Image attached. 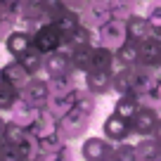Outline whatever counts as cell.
Masks as SVG:
<instances>
[{"label":"cell","instance_id":"cell-1","mask_svg":"<svg viewBox=\"0 0 161 161\" xmlns=\"http://www.w3.org/2000/svg\"><path fill=\"white\" fill-rule=\"evenodd\" d=\"M97 29V40L100 45L109 47V50H119L123 43H128V26H126V19H119V17H111V19L102 21Z\"/></svg>","mask_w":161,"mask_h":161},{"label":"cell","instance_id":"cell-2","mask_svg":"<svg viewBox=\"0 0 161 161\" xmlns=\"http://www.w3.org/2000/svg\"><path fill=\"white\" fill-rule=\"evenodd\" d=\"M90 121H92L90 114H86L83 109L74 107L71 111H66V114L59 119V133L69 142L71 140H78V137H83V133L90 128Z\"/></svg>","mask_w":161,"mask_h":161},{"label":"cell","instance_id":"cell-3","mask_svg":"<svg viewBox=\"0 0 161 161\" xmlns=\"http://www.w3.org/2000/svg\"><path fill=\"white\" fill-rule=\"evenodd\" d=\"M102 135H104L109 142H114V145H116V142L128 140V137L135 135V133H133L130 119H126V116H121V114H116V111H111V114L102 121Z\"/></svg>","mask_w":161,"mask_h":161},{"label":"cell","instance_id":"cell-4","mask_svg":"<svg viewBox=\"0 0 161 161\" xmlns=\"http://www.w3.org/2000/svg\"><path fill=\"white\" fill-rule=\"evenodd\" d=\"M33 45L38 47L43 55H50V52L59 50L64 45V36L57 31V26L52 21H45V24H40L38 29L33 31Z\"/></svg>","mask_w":161,"mask_h":161},{"label":"cell","instance_id":"cell-5","mask_svg":"<svg viewBox=\"0 0 161 161\" xmlns=\"http://www.w3.org/2000/svg\"><path fill=\"white\" fill-rule=\"evenodd\" d=\"M83 88L97 97H104L109 92H114V74L109 69H95L92 66L90 71L83 74Z\"/></svg>","mask_w":161,"mask_h":161},{"label":"cell","instance_id":"cell-6","mask_svg":"<svg viewBox=\"0 0 161 161\" xmlns=\"http://www.w3.org/2000/svg\"><path fill=\"white\" fill-rule=\"evenodd\" d=\"M111 149H114V142H109L104 135H88L83 137V142L78 147V156L80 161H100Z\"/></svg>","mask_w":161,"mask_h":161},{"label":"cell","instance_id":"cell-7","mask_svg":"<svg viewBox=\"0 0 161 161\" xmlns=\"http://www.w3.org/2000/svg\"><path fill=\"white\" fill-rule=\"evenodd\" d=\"M71 47L62 45L59 50L50 52V55H45V66H43V71H45V76H62V74H74V64H71V55H69ZM78 74V71H76Z\"/></svg>","mask_w":161,"mask_h":161},{"label":"cell","instance_id":"cell-8","mask_svg":"<svg viewBox=\"0 0 161 161\" xmlns=\"http://www.w3.org/2000/svg\"><path fill=\"white\" fill-rule=\"evenodd\" d=\"M31 45H33V31H29V29H12L3 40V47H5V52L12 59L21 57Z\"/></svg>","mask_w":161,"mask_h":161},{"label":"cell","instance_id":"cell-9","mask_svg":"<svg viewBox=\"0 0 161 161\" xmlns=\"http://www.w3.org/2000/svg\"><path fill=\"white\" fill-rule=\"evenodd\" d=\"M159 119H161V111L152 109V107L140 104V109H137V111H135V116L130 119V123H133V133H135L137 137H147V135H152V133H154V128H156V123H159Z\"/></svg>","mask_w":161,"mask_h":161},{"label":"cell","instance_id":"cell-10","mask_svg":"<svg viewBox=\"0 0 161 161\" xmlns=\"http://www.w3.org/2000/svg\"><path fill=\"white\" fill-rule=\"evenodd\" d=\"M21 100L31 102V104L36 107H43L47 104V100H50V88H47V78H43V76H31V80L26 83V88L19 92Z\"/></svg>","mask_w":161,"mask_h":161},{"label":"cell","instance_id":"cell-11","mask_svg":"<svg viewBox=\"0 0 161 161\" xmlns=\"http://www.w3.org/2000/svg\"><path fill=\"white\" fill-rule=\"evenodd\" d=\"M3 80H5L7 86H12L14 90L21 92L26 88V83L31 80V74L26 71V66L21 64L19 59H12L10 57V62L3 64Z\"/></svg>","mask_w":161,"mask_h":161},{"label":"cell","instance_id":"cell-12","mask_svg":"<svg viewBox=\"0 0 161 161\" xmlns=\"http://www.w3.org/2000/svg\"><path fill=\"white\" fill-rule=\"evenodd\" d=\"M38 114H40V107H36V104H31V102H26V100L19 97V102L12 107L7 119L19 123V126H24V128H31L36 123V119H38Z\"/></svg>","mask_w":161,"mask_h":161},{"label":"cell","instance_id":"cell-13","mask_svg":"<svg viewBox=\"0 0 161 161\" xmlns=\"http://www.w3.org/2000/svg\"><path fill=\"white\" fill-rule=\"evenodd\" d=\"M126 26H128V38L135 40V43H140V40L149 38L152 33H156V29L152 26V21L147 19L145 14H140V12H133V14L126 19Z\"/></svg>","mask_w":161,"mask_h":161},{"label":"cell","instance_id":"cell-14","mask_svg":"<svg viewBox=\"0 0 161 161\" xmlns=\"http://www.w3.org/2000/svg\"><path fill=\"white\" fill-rule=\"evenodd\" d=\"M137 47H140V64L159 66L161 62V36L159 33H152L149 38L140 40Z\"/></svg>","mask_w":161,"mask_h":161},{"label":"cell","instance_id":"cell-15","mask_svg":"<svg viewBox=\"0 0 161 161\" xmlns=\"http://www.w3.org/2000/svg\"><path fill=\"white\" fill-rule=\"evenodd\" d=\"M55 130H59V119H57L47 107H43L38 119H36V123L29 128V133H33L36 137H45V135H50V133H55Z\"/></svg>","mask_w":161,"mask_h":161},{"label":"cell","instance_id":"cell-16","mask_svg":"<svg viewBox=\"0 0 161 161\" xmlns=\"http://www.w3.org/2000/svg\"><path fill=\"white\" fill-rule=\"evenodd\" d=\"M52 24L57 26V31H59V33L64 36V40H66V38H69V36L74 33V31L78 29L80 24H83V17H80V12L69 10V7H66V10H62L59 14L52 19Z\"/></svg>","mask_w":161,"mask_h":161},{"label":"cell","instance_id":"cell-17","mask_svg":"<svg viewBox=\"0 0 161 161\" xmlns=\"http://www.w3.org/2000/svg\"><path fill=\"white\" fill-rule=\"evenodd\" d=\"M76 100H78V88L71 90V92H62V95H50V100H47L45 107L57 116V119H62L66 111H71L76 107Z\"/></svg>","mask_w":161,"mask_h":161},{"label":"cell","instance_id":"cell-18","mask_svg":"<svg viewBox=\"0 0 161 161\" xmlns=\"http://www.w3.org/2000/svg\"><path fill=\"white\" fill-rule=\"evenodd\" d=\"M95 47L97 45H80V47H71V64L78 74H86L92 69V59H95Z\"/></svg>","mask_w":161,"mask_h":161},{"label":"cell","instance_id":"cell-19","mask_svg":"<svg viewBox=\"0 0 161 161\" xmlns=\"http://www.w3.org/2000/svg\"><path fill=\"white\" fill-rule=\"evenodd\" d=\"M47 78V88L50 95H62V92H71L76 88H80L78 83V74H62V76H45Z\"/></svg>","mask_w":161,"mask_h":161},{"label":"cell","instance_id":"cell-20","mask_svg":"<svg viewBox=\"0 0 161 161\" xmlns=\"http://www.w3.org/2000/svg\"><path fill=\"white\" fill-rule=\"evenodd\" d=\"M17 59L26 66V71H29L31 76H40V74H43V66H45V55H43L36 45H31L29 50H26L21 57H17Z\"/></svg>","mask_w":161,"mask_h":161},{"label":"cell","instance_id":"cell-21","mask_svg":"<svg viewBox=\"0 0 161 161\" xmlns=\"http://www.w3.org/2000/svg\"><path fill=\"white\" fill-rule=\"evenodd\" d=\"M137 109H140V100H137V95H135V92H126V95H116L114 109H111V111L126 116V119H133Z\"/></svg>","mask_w":161,"mask_h":161},{"label":"cell","instance_id":"cell-22","mask_svg":"<svg viewBox=\"0 0 161 161\" xmlns=\"http://www.w3.org/2000/svg\"><path fill=\"white\" fill-rule=\"evenodd\" d=\"M135 149H137V161H154L156 156L161 154V145L152 135L140 137V140L135 142Z\"/></svg>","mask_w":161,"mask_h":161},{"label":"cell","instance_id":"cell-23","mask_svg":"<svg viewBox=\"0 0 161 161\" xmlns=\"http://www.w3.org/2000/svg\"><path fill=\"white\" fill-rule=\"evenodd\" d=\"M133 78H135V66H123L114 74V95H126L133 92Z\"/></svg>","mask_w":161,"mask_h":161},{"label":"cell","instance_id":"cell-24","mask_svg":"<svg viewBox=\"0 0 161 161\" xmlns=\"http://www.w3.org/2000/svg\"><path fill=\"white\" fill-rule=\"evenodd\" d=\"M66 142L69 140H66L59 130L50 133V135H45V137H38V156L40 154H55V152H59Z\"/></svg>","mask_w":161,"mask_h":161},{"label":"cell","instance_id":"cell-25","mask_svg":"<svg viewBox=\"0 0 161 161\" xmlns=\"http://www.w3.org/2000/svg\"><path fill=\"white\" fill-rule=\"evenodd\" d=\"M116 57L121 59V64L126 66H137L140 64V47H137L135 40H128V43H123V45L119 47V50H114Z\"/></svg>","mask_w":161,"mask_h":161},{"label":"cell","instance_id":"cell-26","mask_svg":"<svg viewBox=\"0 0 161 161\" xmlns=\"http://www.w3.org/2000/svg\"><path fill=\"white\" fill-rule=\"evenodd\" d=\"M26 135H29V128H24V126H19V123L7 119V126H5V130H3V142H10V145L19 147L21 142L26 140Z\"/></svg>","mask_w":161,"mask_h":161},{"label":"cell","instance_id":"cell-27","mask_svg":"<svg viewBox=\"0 0 161 161\" xmlns=\"http://www.w3.org/2000/svg\"><path fill=\"white\" fill-rule=\"evenodd\" d=\"M19 90H14L12 86H7V83H3L0 86V111L3 114H10L12 111V107L19 102Z\"/></svg>","mask_w":161,"mask_h":161},{"label":"cell","instance_id":"cell-28","mask_svg":"<svg viewBox=\"0 0 161 161\" xmlns=\"http://www.w3.org/2000/svg\"><path fill=\"white\" fill-rule=\"evenodd\" d=\"M137 100H140V104H145V107H152V109L161 111V78L156 80V83H154V86H152L147 92L137 95Z\"/></svg>","mask_w":161,"mask_h":161},{"label":"cell","instance_id":"cell-29","mask_svg":"<svg viewBox=\"0 0 161 161\" xmlns=\"http://www.w3.org/2000/svg\"><path fill=\"white\" fill-rule=\"evenodd\" d=\"M114 57H116L114 50H109V47H104V45H97L95 47V59H92V66H95V69H109L111 71Z\"/></svg>","mask_w":161,"mask_h":161},{"label":"cell","instance_id":"cell-30","mask_svg":"<svg viewBox=\"0 0 161 161\" xmlns=\"http://www.w3.org/2000/svg\"><path fill=\"white\" fill-rule=\"evenodd\" d=\"M114 154L119 161H137V149H135V142H116L114 145Z\"/></svg>","mask_w":161,"mask_h":161},{"label":"cell","instance_id":"cell-31","mask_svg":"<svg viewBox=\"0 0 161 161\" xmlns=\"http://www.w3.org/2000/svg\"><path fill=\"white\" fill-rule=\"evenodd\" d=\"M0 161H29L21 149L17 145H10V142H3L0 140Z\"/></svg>","mask_w":161,"mask_h":161},{"label":"cell","instance_id":"cell-32","mask_svg":"<svg viewBox=\"0 0 161 161\" xmlns=\"http://www.w3.org/2000/svg\"><path fill=\"white\" fill-rule=\"evenodd\" d=\"M19 149H21V154H24L29 161H36L38 159V137H36L33 133H29L26 140L19 145Z\"/></svg>","mask_w":161,"mask_h":161},{"label":"cell","instance_id":"cell-33","mask_svg":"<svg viewBox=\"0 0 161 161\" xmlns=\"http://www.w3.org/2000/svg\"><path fill=\"white\" fill-rule=\"evenodd\" d=\"M145 17L152 21V26H154L156 31L161 29V0H149V3H147Z\"/></svg>","mask_w":161,"mask_h":161},{"label":"cell","instance_id":"cell-34","mask_svg":"<svg viewBox=\"0 0 161 161\" xmlns=\"http://www.w3.org/2000/svg\"><path fill=\"white\" fill-rule=\"evenodd\" d=\"M43 10H45V19L52 21L62 10H66L64 0H43Z\"/></svg>","mask_w":161,"mask_h":161},{"label":"cell","instance_id":"cell-35","mask_svg":"<svg viewBox=\"0 0 161 161\" xmlns=\"http://www.w3.org/2000/svg\"><path fill=\"white\" fill-rule=\"evenodd\" d=\"M152 137H154V140L161 145V119H159V123H156V128H154V133H152Z\"/></svg>","mask_w":161,"mask_h":161},{"label":"cell","instance_id":"cell-36","mask_svg":"<svg viewBox=\"0 0 161 161\" xmlns=\"http://www.w3.org/2000/svg\"><path fill=\"white\" fill-rule=\"evenodd\" d=\"M5 126H7V119H5V114L0 111V140H3V130H5Z\"/></svg>","mask_w":161,"mask_h":161},{"label":"cell","instance_id":"cell-37","mask_svg":"<svg viewBox=\"0 0 161 161\" xmlns=\"http://www.w3.org/2000/svg\"><path fill=\"white\" fill-rule=\"evenodd\" d=\"M100 161H119V159H116V154H114V149H111L109 152V154H104V156H102V159Z\"/></svg>","mask_w":161,"mask_h":161},{"label":"cell","instance_id":"cell-38","mask_svg":"<svg viewBox=\"0 0 161 161\" xmlns=\"http://www.w3.org/2000/svg\"><path fill=\"white\" fill-rule=\"evenodd\" d=\"M3 83H5V80H3V66H0V86H3Z\"/></svg>","mask_w":161,"mask_h":161},{"label":"cell","instance_id":"cell-39","mask_svg":"<svg viewBox=\"0 0 161 161\" xmlns=\"http://www.w3.org/2000/svg\"><path fill=\"white\" fill-rule=\"evenodd\" d=\"M154 161H161V154H159V156H156V159H154Z\"/></svg>","mask_w":161,"mask_h":161},{"label":"cell","instance_id":"cell-40","mask_svg":"<svg viewBox=\"0 0 161 161\" xmlns=\"http://www.w3.org/2000/svg\"><path fill=\"white\" fill-rule=\"evenodd\" d=\"M140 3H149V0H140Z\"/></svg>","mask_w":161,"mask_h":161},{"label":"cell","instance_id":"cell-41","mask_svg":"<svg viewBox=\"0 0 161 161\" xmlns=\"http://www.w3.org/2000/svg\"><path fill=\"white\" fill-rule=\"evenodd\" d=\"M159 66H161V62H159Z\"/></svg>","mask_w":161,"mask_h":161}]
</instances>
